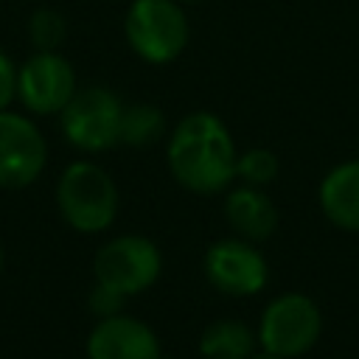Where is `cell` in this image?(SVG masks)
<instances>
[{"instance_id":"cell-1","label":"cell","mask_w":359,"mask_h":359,"mask_svg":"<svg viewBox=\"0 0 359 359\" xmlns=\"http://www.w3.org/2000/svg\"><path fill=\"white\" fill-rule=\"evenodd\" d=\"M236 143L222 118L213 112L185 115L165 146L171 177L191 194H219L236 177Z\"/></svg>"},{"instance_id":"cell-2","label":"cell","mask_w":359,"mask_h":359,"mask_svg":"<svg viewBox=\"0 0 359 359\" xmlns=\"http://www.w3.org/2000/svg\"><path fill=\"white\" fill-rule=\"evenodd\" d=\"M56 208L79 233H101L118 216L115 180L90 160L70 163L56 182Z\"/></svg>"},{"instance_id":"cell-3","label":"cell","mask_w":359,"mask_h":359,"mask_svg":"<svg viewBox=\"0 0 359 359\" xmlns=\"http://www.w3.org/2000/svg\"><path fill=\"white\" fill-rule=\"evenodd\" d=\"M123 36L137 59L168 65L185 50L191 25L177 0H132L123 17Z\"/></svg>"},{"instance_id":"cell-4","label":"cell","mask_w":359,"mask_h":359,"mask_svg":"<svg viewBox=\"0 0 359 359\" xmlns=\"http://www.w3.org/2000/svg\"><path fill=\"white\" fill-rule=\"evenodd\" d=\"M121 98L98 84L76 90L67 107L59 112L65 140L87 154H98L121 143Z\"/></svg>"},{"instance_id":"cell-5","label":"cell","mask_w":359,"mask_h":359,"mask_svg":"<svg viewBox=\"0 0 359 359\" xmlns=\"http://www.w3.org/2000/svg\"><path fill=\"white\" fill-rule=\"evenodd\" d=\"M320 331L323 317L317 303L303 292H286L264 309L258 323V345L283 359H294L314 348Z\"/></svg>"},{"instance_id":"cell-6","label":"cell","mask_w":359,"mask_h":359,"mask_svg":"<svg viewBox=\"0 0 359 359\" xmlns=\"http://www.w3.org/2000/svg\"><path fill=\"white\" fill-rule=\"evenodd\" d=\"M160 269H163V258L157 244L146 236H132V233L107 241L93 258L95 283H104L126 297L146 292L160 278Z\"/></svg>"},{"instance_id":"cell-7","label":"cell","mask_w":359,"mask_h":359,"mask_svg":"<svg viewBox=\"0 0 359 359\" xmlns=\"http://www.w3.org/2000/svg\"><path fill=\"white\" fill-rule=\"evenodd\" d=\"M76 90V70L59 50H36L17 67V98L34 115H59Z\"/></svg>"},{"instance_id":"cell-8","label":"cell","mask_w":359,"mask_h":359,"mask_svg":"<svg viewBox=\"0 0 359 359\" xmlns=\"http://www.w3.org/2000/svg\"><path fill=\"white\" fill-rule=\"evenodd\" d=\"M48 163V143L39 126L20 112H0V188L20 191L39 180Z\"/></svg>"},{"instance_id":"cell-9","label":"cell","mask_w":359,"mask_h":359,"mask_svg":"<svg viewBox=\"0 0 359 359\" xmlns=\"http://www.w3.org/2000/svg\"><path fill=\"white\" fill-rule=\"evenodd\" d=\"M208 283L230 297H250L266 286L269 266L266 258L244 238H222L208 247L202 258Z\"/></svg>"},{"instance_id":"cell-10","label":"cell","mask_w":359,"mask_h":359,"mask_svg":"<svg viewBox=\"0 0 359 359\" xmlns=\"http://www.w3.org/2000/svg\"><path fill=\"white\" fill-rule=\"evenodd\" d=\"M90 359H163L157 334L129 314L101 317L87 337Z\"/></svg>"},{"instance_id":"cell-11","label":"cell","mask_w":359,"mask_h":359,"mask_svg":"<svg viewBox=\"0 0 359 359\" xmlns=\"http://www.w3.org/2000/svg\"><path fill=\"white\" fill-rule=\"evenodd\" d=\"M320 208L334 227L359 233V160L339 163L323 177Z\"/></svg>"},{"instance_id":"cell-12","label":"cell","mask_w":359,"mask_h":359,"mask_svg":"<svg viewBox=\"0 0 359 359\" xmlns=\"http://www.w3.org/2000/svg\"><path fill=\"white\" fill-rule=\"evenodd\" d=\"M224 219L244 241H266L278 227V210L272 199L264 194V188L241 185L227 194L224 199Z\"/></svg>"},{"instance_id":"cell-13","label":"cell","mask_w":359,"mask_h":359,"mask_svg":"<svg viewBox=\"0 0 359 359\" xmlns=\"http://www.w3.org/2000/svg\"><path fill=\"white\" fill-rule=\"evenodd\" d=\"M255 334L238 320H216L199 337V353L205 359H250Z\"/></svg>"},{"instance_id":"cell-14","label":"cell","mask_w":359,"mask_h":359,"mask_svg":"<svg viewBox=\"0 0 359 359\" xmlns=\"http://www.w3.org/2000/svg\"><path fill=\"white\" fill-rule=\"evenodd\" d=\"M165 135V115L154 104H129L121 118V143L146 149Z\"/></svg>"},{"instance_id":"cell-15","label":"cell","mask_w":359,"mask_h":359,"mask_svg":"<svg viewBox=\"0 0 359 359\" xmlns=\"http://www.w3.org/2000/svg\"><path fill=\"white\" fill-rule=\"evenodd\" d=\"M67 36V20L56 8H36L28 17V39L36 50H56Z\"/></svg>"},{"instance_id":"cell-16","label":"cell","mask_w":359,"mask_h":359,"mask_svg":"<svg viewBox=\"0 0 359 359\" xmlns=\"http://www.w3.org/2000/svg\"><path fill=\"white\" fill-rule=\"evenodd\" d=\"M236 177L244 185L266 188L278 177V157L269 149H261V146L247 149L244 154L236 157Z\"/></svg>"},{"instance_id":"cell-17","label":"cell","mask_w":359,"mask_h":359,"mask_svg":"<svg viewBox=\"0 0 359 359\" xmlns=\"http://www.w3.org/2000/svg\"><path fill=\"white\" fill-rule=\"evenodd\" d=\"M123 300H126V294H121V292H115V289H109V286H104V283H95L93 292H90V297H87V306H90V311L101 320V317L121 314Z\"/></svg>"},{"instance_id":"cell-18","label":"cell","mask_w":359,"mask_h":359,"mask_svg":"<svg viewBox=\"0 0 359 359\" xmlns=\"http://www.w3.org/2000/svg\"><path fill=\"white\" fill-rule=\"evenodd\" d=\"M17 98V65L6 50H0V112Z\"/></svg>"},{"instance_id":"cell-19","label":"cell","mask_w":359,"mask_h":359,"mask_svg":"<svg viewBox=\"0 0 359 359\" xmlns=\"http://www.w3.org/2000/svg\"><path fill=\"white\" fill-rule=\"evenodd\" d=\"M250 359H283V356H278V353H272V351H266V348H261L258 353H252Z\"/></svg>"},{"instance_id":"cell-20","label":"cell","mask_w":359,"mask_h":359,"mask_svg":"<svg viewBox=\"0 0 359 359\" xmlns=\"http://www.w3.org/2000/svg\"><path fill=\"white\" fill-rule=\"evenodd\" d=\"M3 261H6V255H3V244H0V272H3Z\"/></svg>"},{"instance_id":"cell-21","label":"cell","mask_w":359,"mask_h":359,"mask_svg":"<svg viewBox=\"0 0 359 359\" xmlns=\"http://www.w3.org/2000/svg\"><path fill=\"white\" fill-rule=\"evenodd\" d=\"M177 3H202V0H177Z\"/></svg>"}]
</instances>
